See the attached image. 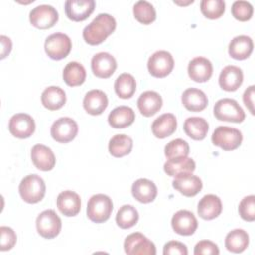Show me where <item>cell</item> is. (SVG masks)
Listing matches in <instances>:
<instances>
[{
  "instance_id": "6da1fadb",
  "label": "cell",
  "mask_w": 255,
  "mask_h": 255,
  "mask_svg": "<svg viewBox=\"0 0 255 255\" xmlns=\"http://www.w3.org/2000/svg\"><path fill=\"white\" fill-rule=\"evenodd\" d=\"M116 27L117 22L113 16L101 13L84 28L83 38L89 45H99L116 30Z\"/></svg>"
},
{
  "instance_id": "7a4b0ae2",
  "label": "cell",
  "mask_w": 255,
  "mask_h": 255,
  "mask_svg": "<svg viewBox=\"0 0 255 255\" xmlns=\"http://www.w3.org/2000/svg\"><path fill=\"white\" fill-rule=\"evenodd\" d=\"M19 193L27 203L41 201L46 193V185L43 178L37 174H29L19 184Z\"/></svg>"
},
{
  "instance_id": "3957f363",
  "label": "cell",
  "mask_w": 255,
  "mask_h": 255,
  "mask_svg": "<svg viewBox=\"0 0 255 255\" xmlns=\"http://www.w3.org/2000/svg\"><path fill=\"white\" fill-rule=\"evenodd\" d=\"M113 211L112 199L106 194L93 195L87 205V215L89 219L95 223H103L107 221Z\"/></svg>"
},
{
  "instance_id": "277c9868",
  "label": "cell",
  "mask_w": 255,
  "mask_h": 255,
  "mask_svg": "<svg viewBox=\"0 0 255 255\" xmlns=\"http://www.w3.org/2000/svg\"><path fill=\"white\" fill-rule=\"evenodd\" d=\"M214 116L219 121L241 123L245 119V113L239 104L229 98L218 100L213 108Z\"/></svg>"
},
{
  "instance_id": "5b68a950",
  "label": "cell",
  "mask_w": 255,
  "mask_h": 255,
  "mask_svg": "<svg viewBox=\"0 0 255 255\" xmlns=\"http://www.w3.org/2000/svg\"><path fill=\"white\" fill-rule=\"evenodd\" d=\"M242 138L243 136L239 129L226 126L217 127L211 136L212 143L226 151L236 149L241 144Z\"/></svg>"
},
{
  "instance_id": "8992f818",
  "label": "cell",
  "mask_w": 255,
  "mask_h": 255,
  "mask_svg": "<svg viewBox=\"0 0 255 255\" xmlns=\"http://www.w3.org/2000/svg\"><path fill=\"white\" fill-rule=\"evenodd\" d=\"M45 52L53 60L59 61L66 58L72 49V41L64 33H54L45 41Z\"/></svg>"
},
{
  "instance_id": "52a82bcc",
  "label": "cell",
  "mask_w": 255,
  "mask_h": 255,
  "mask_svg": "<svg viewBox=\"0 0 255 255\" xmlns=\"http://www.w3.org/2000/svg\"><path fill=\"white\" fill-rule=\"evenodd\" d=\"M38 233L46 239L55 238L61 231L62 221L53 209H47L41 212L36 219Z\"/></svg>"
},
{
  "instance_id": "ba28073f",
  "label": "cell",
  "mask_w": 255,
  "mask_h": 255,
  "mask_svg": "<svg viewBox=\"0 0 255 255\" xmlns=\"http://www.w3.org/2000/svg\"><path fill=\"white\" fill-rule=\"evenodd\" d=\"M174 67V60L167 51H156L147 61V69L151 76L155 78H164L170 74Z\"/></svg>"
},
{
  "instance_id": "9c48e42d",
  "label": "cell",
  "mask_w": 255,
  "mask_h": 255,
  "mask_svg": "<svg viewBox=\"0 0 255 255\" xmlns=\"http://www.w3.org/2000/svg\"><path fill=\"white\" fill-rule=\"evenodd\" d=\"M125 252L128 255H155L153 242L140 232H133L127 236L124 242Z\"/></svg>"
},
{
  "instance_id": "30bf717a",
  "label": "cell",
  "mask_w": 255,
  "mask_h": 255,
  "mask_svg": "<svg viewBox=\"0 0 255 255\" xmlns=\"http://www.w3.org/2000/svg\"><path fill=\"white\" fill-rule=\"evenodd\" d=\"M30 23L38 29L52 28L59 19L57 10L51 5H39L33 8L29 14Z\"/></svg>"
},
{
  "instance_id": "8fae6325",
  "label": "cell",
  "mask_w": 255,
  "mask_h": 255,
  "mask_svg": "<svg viewBox=\"0 0 255 255\" xmlns=\"http://www.w3.org/2000/svg\"><path fill=\"white\" fill-rule=\"evenodd\" d=\"M78 130V124L73 119L63 117L53 123L51 127V135L56 141L67 143L76 137Z\"/></svg>"
},
{
  "instance_id": "7c38bea8",
  "label": "cell",
  "mask_w": 255,
  "mask_h": 255,
  "mask_svg": "<svg viewBox=\"0 0 255 255\" xmlns=\"http://www.w3.org/2000/svg\"><path fill=\"white\" fill-rule=\"evenodd\" d=\"M9 131L18 138H28L35 131V122L33 118L24 113L14 115L9 121Z\"/></svg>"
},
{
  "instance_id": "4fadbf2b",
  "label": "cell",
  "mask_w": 255,
  "mask_h": 255,
  "mask_svg": "<svg viewBox=\"0 0 255 255\" xmlns=\"http://www.w3.org/2000/svg\"><path fill=\"white\" fill-rule=\"evenodd\" d=\"M172 229L179 235H192L197 229L198 222L191 211L181 209L175 212L171 218Z\"/></svg>"
},
{
  "instance_id": "5bb4252c",
  "label": "cell",
  "mask_w": 255,
  "mask_h": 255,
  "mask_svg": "<svg viewBox=\"0 0 255 255\" xmlns=\"http://www.w3.org/2000/svg\"><path fill=\"white\" fill-rule=\"evenodd\" d=\"M93 74L101 79L110 78L117 69V61L110 53L100 52L91 61Z\"/></svg>"
},
{
  "instance_id": "9a60e30c",
  "label": "cell",
  "mask_w": 255,
  "mask_h": 255,
  "mask_svg": "<svg viewBox=\"0 0 255 255\" xmlns=\"http://www.w3.org/2000/svg\"><path fill=\"white\" fill-rule=\"evenodd\" d=\"M172 181V186L181 194L187 197L195 196L202 189V181L201 179L193 175L192 172H184L180 173L176 176Z\"/></svg>"
},
{
  "instance_id": "2e32d148",
  "label": "cell",
  "mask_w": 255,
  "mask_h": 255,
  "mask_svg": "<svg viewBox=\"0 0 255 255\" xmlns=\"http://www.w3.org/2000/svg\"><path fill=\"white\" fill-rule=\"evenodd\" d=\"M95 6L94 0H68L65 3V13L70 20L80 22L94 12Z\"/></svg>"
},
{
  "instance_id": "e0dca14e",
  "label": "cell",
  "mask_w": 255,
  "mask_h": 255,
  "mask_svg": "<svg viewBox=\"0 0 255 255\" xmlns=\"http://www.w3.org/2000/svg\"><path fill=\"white\" fill-rule=\"evenodd\" d=\"M187 72L189 78L194 82L204 83L211 78L213 67L208 59L196 57L189 62Z\"/></svg>"
},
{
  "instance_id": "ac0fdd59",
  "label": "cell",
  "mask_w": 255,
  "mask_h": 255,
  "mask_svg": "<svg viewBox=\"0 0 255 255\" xmlns=\"http://www.w3.org/2000/svg\"><path fill=\"white\" fill-rule=\"evenodd\" d=\"M33 164L42 171L52 170L56 163V157L52 149L44 144H36L31 149Z\"/></svg>"
},
{
  "instance_id": "d6986e66",
  "label": "cell",
  "mask_w": 255,
  "mask_h": 255,
  "mask_svg": "<svg viewBox=\"0 0 255 255\" xmlns=\"http://www.w3.org/2000/svg\"><path fill=\"white\" fill-rule=\"evenodd\" d=\"M243 82L242 70L237 66H226L219 75L218 83L222 90L227 92L236 91Z\"/></svg>"
},
{
  "instance_id": "ffe728a7",
  "label": "cell",
  "mask_w": 255,
  "mask_h": 255,
  "mask_svg": "<svg viewBox=\"0 0 255 255\" xmlns=\"http://www.w3.org/2000/svg\"><path fill=\"white\" fill-rule=\"evenodd\" d=\"M57 207L65 216H76L81 210V198L75 191H62L57 197Z\"/></svg>"
},
{
  "instance_id": "44dd1931",
  "label": "cell",
  "mask_w": 255,
  "mask_h": 255,
  "mask_svg": "<svg viewBox=\"0 0 255 255\" xmlns=\"http://www.w3.org/2000/svg\"><path fill=\"white\" fill-rule=\"evenodd\" d=\"M109 101L107 95L101 90H91L89 91L83 101V107L86 112L93 116L101 115L108 107Z\"/></svg>"
},
{
  "instance_id": "7402d4cb",
  "label": "cell",
  "mask_w": 255,
  "mask_h": 255,
  "mask_svg": "<svg viewBox=\"0 0 255 255\" xmlns=\"http://www.w3.org/2000/svg\"><path fill=\"white\" fill-rule=\"evenodd\" d=\"M222 211V203L218 196L214 194L204 195L198 202V215L204 220H211L220 215Z\"/></svg>"
},
{
  "instance_id": "603a6c76",
  "label": "cell",
  "mask_w": 255,
  "mask_h": 255,
  "mask_svg": "<svg viewBox=\"0 0 255 255\" xmlns=\"http://www.w3.org/2000/svg\"><path fill=\"white\" fill-rule=\"evenodd\" d=\"M132 196L141 203H149L153 201L157 195V187L149 179L139 178L132 183Z\"/></svg>"
},
{
  "instance_id": "cb8c5ba5",
  "label": "cell",
  "mask_w": 255,
  "mask_h": 255,
  "mask_svg": "<svg viewBox=\"0 0 255 255\" xmlns=\"http://www.w3.org/2000/svg\"><path fill=\"white\" fill-rule=\"evenodd\" d=\"M162 107L161 96L154 91L143 92L137 100V108L144 117L155 115Z\"/></svg>"
},
{
  "instance_id": "d4e9b609",
  "label": "cell",
  "mask_w": 255,
  "mask_h": 255,
  "mask_svg": "<svg viewBox=\"0 0 255 255\" xmlns=\"http://www.w3.org/2000/svg\"><path fill=\"white\" fill-rule=\"evenodd\" d=\"M181 102L185 109L190 112H200L208 105V99L205 93L196 88L186 89L182 93Z\"/></svg>"
},
{
  "instance_id": "484cf974",
  "label": "cell",
  "mask_w": 255,
  "mask_h": 255,
  "mask_svg": "<svg viewBox=\"0 0 255 255\" xmlns=\"http://www.w3.org/2000/svg\"><path fill=\"white\" fill-rule=\"evenodd\" d=\"M176 127L177 121L175 116L171 113H165L153 121L151 130L155 137L165 138L175 131Z\"/></svg>"
},
{
  "instance_id": "4316f807",
  "label": "cell",
  "mask_w": 255,
  "mask_h": 255,
  "mask_svg": "<svg viewBox=\"0 0 255 255\" xmlns=\"http://www.w3.org/2000/svg\"><path fill=\"white\" fill-rule=\"evenodd\" d=\"M253 51V41L249 36L239 35L234 37L228 46V53L235 60L247 59Z\"/></svg>"
},
{
  "instance_id": "83f0119b",
  "label": "cell",
  "mask_w": 255,
  "mask_h": 255,
  "mask_svg": "<svg viewBox=\"0 0 255 255\" xmlns=\"http://www.w3.org/2000/svg\"><path fill=\"white\" fill-rule=\"evenodd\" d=\"M135 119L133 110L128 106L115 108L108 117V122L112 128H125L130 126Z\"/></svg>"
},
{
  "instance_id": "f1b7e54d",
  "label": "cell",
  "mask_w": 255,
  "mask_h": 255,
  "mask_svg": "<svg viewBox=\"0 0 255 255\" xmlns=\"http://www.w3.org/2000/svg\"><path fill=\"white\" fill-rule=\"evenodd\" d=\"M41 102L43 106L50 111L59 110L66 103V93L60 87L50 86L43 91Z\"/></svg>"
},
{
  "instance_id": "f546056e",
  "label": "cell",
  "mask_w": 255,
  "mask_h": 255,
  "mask_svg": "<svg viewBox=\"0 0 255 255\" xmlns=\"http://www.w3.org/2000/svg\"><path fill=\"white\" fill-rule=\"evenodd\" d=\"M208 123L200 117L187 118L183 124V129L186 135L194 140H202L208 131Z\"/></svg>"
},
{
  "instance_id": "4dcf8cb0",
  "label": "cell",
  "mask_w": 255,
  "mask_h": 255,
  "mask_svg": "<svg viewBox=\"0 0 255 255\" xmlns=\"http://www.w3.org/2000/svg\"><path fill=\"white\" fill-rule=\"evenodd\" d=\"M249 244V235L243 229H233L225 237V247L232 253L243 252Z\"/></svg>"
},
{
  "instance_id": "1f68e13d",
  "label": "cell",
  "mask_w": 255,
  "mask_h": 255,
  "mask_svg": "<svg viewBox=\"0 0 255 255\" xmlns=\"http://www.w3.org/2000/svg\"><path fill=\"white\" fill-rule=\"evenodd\" d=\"M87 77L84 66L78 62H70L66 65L63 71V79L70 87L82 85Z\"/></svg>"
},
{
  "instance_id": "d6a6232c",
  "label": "cell",
  "mask_w": 255,
  "mask_h": 255,
  "mask_svg": "<svg viewBox=\"0 0 255 255\" xmlns=\"http://www.w3.org/2000/svg\"><path fill=\"white\" fill-rule=\"evenodd\" d=\"M115 92L121 99H129L136 90V82L128 73L121 74L115 81Z\"/></svg>"
},
{
  "instance_id": "836d02e7",
  "label": "cell",
  "mask_w": 255,
  "mask_h": 255,
  "mask_svg": "<svg viewBox=\"0 0 255 255\" xmlns=\"http://www.w3.org/2000/svg\"><path fill=\"white\" fill-rule=\"evenodd\" d=\"M132 139L127 134H116L109 141V151L115 157H123L132 149Z\"/></svg>"
},
{
  "instance_id": "e575fe53",
  "label": "cell",
  "mask_w": 255,
  "mask_h": 255,
  "mask_svg": "<svg viewBox=\"0 0 255 255\" xmlns=\"http://www.w3.org/2000/svg\"><path fill=\"white\" fill-rule=\"evenodd\" d=\"M163 169L167 175L174 177L180 173L193 172L195 170V162L190 157L168 159L164 163Z\"/></svg>"
},
{
  "instance_id": "d590c367",
  "label": "cell",
  "mask_w": 255,
  "mask_h": 255,
  "mask_svg": "<svg viewBox=\"0 0 255 255\" xmlns=\"http://www.w3.org/2000/svg\"><path fill=\"white\" fill-rule=\"evenodd\" d=\"M138 221V212L130 204H125L117 212L116 222L122 229H128L134 226Z\"/></svg>"
},
{
  "instance_id": "8d00e7d4",
  "label": "cell",
  "mask_w": 255,
  "mask_h": 255,
  "mask_svg": "<svg viewBox=\"0 0 255 255\" xmlns=\"http://www.w3.org/2000/svg\"><path fill=\"white\" fill-rule=\"evenodd\" d=\"M134 18L143 25L151 24L156 18V12L151 3L139 0L133 5Z\"/></svg>"
},
{
  "instance_id": "74e56055",
  "label": "cell",
  "mask_w": 255,
  "mask_h": 255,
  "mask_svg": "<svg viewBox=\"0 0 255 255\" xmlns=\"http://www.w3.org/2000/svg\"><path fill=\"white\" fill-rule=\"evenodd\" d=\"M189 153V145L188 143L181 139L175 138L169 141L164 147V154L167 159H177L187 157Z\"/></svg>"
},
{
  "instance_id": "f35d334b",
  "label": "cell",
  "mask_w": 255,
  "mask_h": 255,
  "mask_svg": "<svg viewBox=\"0 0 255 255\" xmlns=\"http://www.w3.org/2000/svg\"><path fill=\"white\" fill-rule=\"evenodd\" d=\"M200 11L208 19H218L225 11V2L223 0H202Z\"/></svg>"
},
{
  "instance_id": "ab89813d",
  "label": "cell",
  "mask_w": 255,
  "mask_h": 255,
  "mask_svg": "<svg viewBox=\"0 0 255 255\" xmlns=\"http://www.w3.org/2000/svg\"><path fill=\"white\" fill-rule=\"evenodd\" d=\"M231 13L236 20L245 22L251 19L253 15V6L247 1H235L231 7Z\"/></svg>"
},
{
  "instance_id": "60d3db41",
  "label": "cell",
  "mask_w": 255,
  "mask_h": 255,
  "mask_svg": "<svg viewBox=\"0 0 255 255\" xmlns=\"http://www.w3.org/2000/svg\"><path fill=\"white\" fill-rule=\"evenodd\" d=\"M238 212L242 219L246 221L255 220V196L253 194L245 196L239 203Z\"/></svg>"
},
{
  "instance_id": "b9f144b4",
  "label": "cell",
  "mask_w": 255,
  "mask_h": 255,
  "mask_svg": "<svg viewBox=\"0 0 255 255\" xmlns=\"http://www.w3.org/2000/svg\"><path fill=\"white\" fill-rule=\"evenodd\" d=\"M0 234H1V243H0V250L7 251L14 247L17 241V235L15 231L8 226H1L0 227Z\"/></svg>"
},
{
  "instance_id": "7bdbcfd3",
  "label": "cell",
  "mask_w": 255,
  "mask_h": 255,
  "mask_svg": "<svg viewBox=\"0 0 255 255\" xmlns=\"http://www.w3.org/2000/svg\"><path fill=\"white\" fill-rule=\"evenodd\" d=\"M193 253L195 255H201V254L217 255V254H219V249H218L217 245L215 243H213L212 241L201 240L198 243H196Z\"/></svg>"
},
{
  "instance_id": "ee69618b",
  "label": "cell",
  "mask_w": 255,
  "mask_h": 255,
  "mask_svg": "<svg viewBox=\"0 0 255 255\" xmlns=\"http://www.w3.org/2000/svg\"><path fill=\"white\" fill-rule=\"evenodd\" d=\"M188 251H187V247L179 242V241H175V240H171L168 241L167 243L164 244L163 246V254L164 255H187Z\"/></svg>"
},
{
  "instance_id": "f6af8a7d",
  "label": "cell",
  "mask_w": 255,
  "mask_h": 255,
  "mask_svg": "<svg viewBox=\"0 0 255 255\" xmlns=\"http://www.w3.org/2000/svg\"><path fill=\"white\" fill-rule=\"evenodd\" d=\"M254 88L255 87L253 85L248 87L245 90L244 94H243V102H244L245 106L248 108L249 112L252 115H254V108H253V105H254V101H253V99H254Z\"/></svg>"
},
{
  "instance_id": "bcb514c9",
  "label": "cell",
  "mask_w": 255,
  "mask_h": 255,
  "mask_svg": "<svg viewBox=\"0 0 255 255\" xmlns=\"http://www.w3.org/2000/svg\"><path fill=\"white\" fill-rule=\"evenodd\" d=\"M1 44H2V52H1V59H4L7 55H9L11 49H12V42L10 38L6 36H1L0 37Z\"/></svg>"
}]
</instances>
